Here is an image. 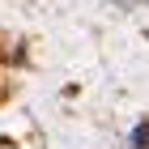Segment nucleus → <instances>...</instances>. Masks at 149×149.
<instances>
[{"label": "nucleus", "instance_id": "nucleus-1", "mask_svg": "<svg viewBox=\"0 0 149 149\" xmlns=\"http://www.w3.org/2000/svg\"><path fill=\"white\" fill-rule=\"evenodd\" d=\"M132 145H136V149H149V124H136V128H132Z\"/></svg>", "mask_w": 149, "mask_h": 149}]
</instances>
